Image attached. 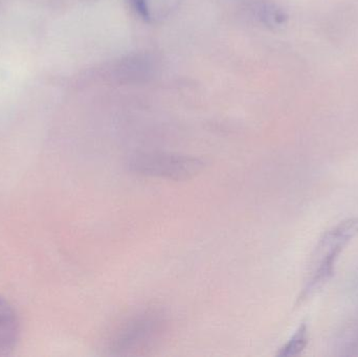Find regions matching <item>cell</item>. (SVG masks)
Returning a JSON list of instances; mask_svg holds the SVG:
<instances>
[{
  "label": "cell",
  "mask_w": 358,
  "mask_h": 357,
  "mask_svg": "<svg viewBox=\"0 0 358 357\" xmlns=\"http://www.w3.org/2000/svg\"><path fill=\"white\" fill-rule=\"evenodd\" d=\"M203 167V161L196 157L166 153H142L129 161L130 170L136 173L172 180H189Z\"/></svg>",
  "instance_id": "1"
},
{
  "label": "cell",
  "mask_w": 358,
  "mask_h": 357,
  "mask_svg": "<svg viewBox=\"0 0 358 357\" xmlns=\"http://www.w3.org/2000/svg\"><path fill=\"white\" fill-rule=\"evenodd\" d=\"M163 319L157 312H144L134 316L119 329L111 343L113 354H124L146 345L159 333Z\"/></svg>",
  "instance_id": "2"
},
{
  "label": "cell",
  "mask_w": 358,
  "mask_h": 357,
  "mask_svg": "<svg viewBox=\"0 0 358 357\" xmlns=\"http://www.w3.org/2000/svg\"><path fill=\"white\" fill-rule=\"evenodd\" d=\"M19 339V321L16 312L0 296V357L12 354Z\"/></svg>",
  "instance_id": "3"
},
{
  "label": "cell",
  "mask_w": 358,
  "mask_h": 357,
  "mask_svg": "<svg viewBox=\"0 0 358 357\" xmlns=\"http://www.w3.org/2000/svg\"><path fill=\"white\" fill-rule=\"evenodd\" d=\"M308 344V330L306 324L299 327L292 339L278 352V356L289 357L299 356Z\"/></svg>",
  "instance_id": "4"
},
{
  "label": "cell",
  "mask_w": 358,
  "mask_h": 357,
  "mask_svg": "<svg viewBox=\"0 0 358 357\" xmlns=\"http://www.w3.org/2000/svg\"><path fill=\"white\" fill-rule=\"evenodd\" d=\"M131 2L140 16H142L143 18L145 19L149 18V10L148 6H147V0H131Z\"/></svg>",
  "instance_id": "5"
}]
</instances>
